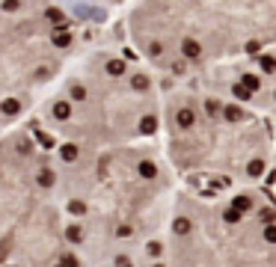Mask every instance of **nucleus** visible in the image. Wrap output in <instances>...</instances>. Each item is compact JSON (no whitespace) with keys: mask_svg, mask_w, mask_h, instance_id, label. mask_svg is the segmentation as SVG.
Returning a JSON list of instances; mask_svg holds the SVG:
<instances>
[{"mask_svg":"<svg viewBox=\"0 0 276 267\" xmlns=\"http://www.w3.org/2000/svg\"><path fill=\"white\" fill-rule=\"evenodd\" d=\"M71 95H74L77 101H81V98H86V89H84V86H74V89H71Z\"/></svg>","mask_w":276,"mask_h":267,"instance_id":"4468645a","label":"nucleus"},{"mask_svg":"<svg viewBox=\"0 0 276 267\" xmlns=\"http://www.w3.org/2000/svg\"><path fill=\"white\" fill-rule=\"evenodd\" d=\"M54 116H57V119H68V116H71L68 101H57V104H54Z\"/></svg>","mask_w":276,"mask_h":267,"instance_id":"39448f33","label":"nucleus"},{"mask_svg":"<svg viewBox=\"0 0 276 267\" xmlns=\"http://www.w3.org/2000/svg\"><path fill=\"white\" fill-rule=\"evenodd\" d=\"M241 116H244L241 107H234V104H232V107H226V119H229V122H241Z\"/></svg>","mask_w":276,"mask_h":267,"instance_id":"6e6552de","label":"nucleus"},{"mask_svg":"<svg viewBox=\"0 0 276 267\" xmlns=\"http://www.w3.org/2000/svg\"><path fill=\"white\" fill-rule=\"evenodd\" d=\"M181 54H184L187 60H199V54H202V45L196 42V39H184V42H181Z\"/></svg>","mask_w":276,"mask_h":267,"instance_id":"f257e3e1","label":"nucleus"},{"mask_svg":"<svg viewBox=\"0 0 276 267\" xmlns=\"http://www.w3.org/2000/svg\"><path fill=\"white\" fill-rule=\"evenodd\" d=\"M261 68H264L267 74H270V71H276V60H273V57H261Z\"/></svg>","mask_w":276,"mask_h":267,"instance_id":"f8f14e48","label":"nucleus"},{"mask_svg":"<svg viewBox=\"0 0 276 267\" xmlns=\"http://www.w3.org/2000/svg\"><path fill=\"white\" fill-rule=\"evenodd\" d=\"M131 86L143 92V89H149V78H146V74H134V78H131Z\"/></svg>","mask_w":276,"mask_h":267,"instance_id":"0eeeda50","label":"nucleus"},{"mask_svg":"<svg viewBox=\"0 0 276 267\" xmlns=\"http://www.w3.org/2000/svg\"><path fill=\"white\" fill-rule=\"evenodd\" d=\"M232 92H234V98H238V101H250V89H244L241 83H238V86H234Z\"/></svg>","mask_w":276,"mask_h":267,"instance_id":"9b49d317","label":"nucleus"},{"mask_svg":"<svg viewBox=\"0 0 276 267\" xmlns=\"http://www.w3.org/2000/svg\"><path fill=\"white\" fill-rule=\"evenodd\" d=\"M107 74H113V78L125 74V60H110V62H107Z\"/></svg>","mask_w":276,"mask_h":267,"instance_id":"7ed1b4c3","label":"nucleus"},{"mask_svg":"<svg viewBox=\"0 0 276 267\" xmlns=\"http://www.w3.org/2000/svg\"><path fill=\"white\" fill-rule=\"evenodd\" d=\"M241 86L253 92V89H258V78H255V74H244V81H241Z\"/></svg>","mask_w":276,"mask_h":267,"instance_id":"1a4fd4ad","label":"nucleus"},{"mask_svg":"<svg viewBox=\"0 0 276 267\" xmlns=\"http://www.w3.org/2000/svg\"><path fill=\"white\" fill-rule=\"evenodd\" d=\"M149 54H151V57H157V54H161V45L151 42V45H149Z\"/></svg>","mask_w":276,"mask_h":267,"instance_id":"dca6fc26","label":"nucleus"},{"mask_svg":"<svg viewBox=\"0 0 276 267\" xmlns=\"http://www.w3.org/2000/svg\"><path fill=\"white\" fill-rule=\"evenodd\" d=\"M0 110H3V113H6V116H15V113H18V110H21V104H18V101H12V98H9V101H3V104H0Z\"/></svg>","mask_w":276,"mask_h":267,"instance_id":"423d86ee","label":"nucleus"},{"mask_svg":"<svg viewBox=\"0 0 276 267\" xmlns=\"http://www.w3.org/2000/svg\"><path fill=\"white\" fill-rule=\"evenodd\" d=\"M21 3H18V0H6V3H3V9H9V12H15Z\"/></svg>","mask_w":276,"mask_h":267,"instance_id":"2eb2a0df","label":"nucleus"},{"mask_svg":"<svg viewBox=\"0 0 276 267\" xmlns=\"http://www.w3.org/2000/svg\"><path fill=\"white\" fill-rule=\"evenodd\" d=\"M178 125H181V128H193V125H196V116H193L190 107H181V110H178Z\"/></svg>","mask_w":276,"mask_h":267,"instance_id":"f03ea898","label":"nucleus"},{"mask_svg":"<svg viewBox=\"0 0 276 267\" xmlns=\"http://www.w3.org/2000/svg\"><path fill=\"white\" fill-rule=\"evenodd\" d=\"M68 42H71V33H68V30H63V27H60V30H57V33H54V45H57V48H65V45H68Z\"/></svg>","mask_w":276,"mask_h":267,"instance_id":"20e7f679","label":"nucleus"},{"mask_svg":"<svg viewBox=\"0 0 276 267\" xmlns=\"http://www.w3.org/2000/svg\"><path fill=\"white\" fill-rule=\"evenodd\" d=\"M63 158H65V161H74V158H77V148H74V145H63Z\"/></svg>","mask_w":276,"mask_h":267,"instance_id":"ddd939ff","label":"nucleus"},{"mask_svg":"<svg viewBox=\"0 0 276 267\" xmlns=\"http://www.w3.org/2000/svg\"><path fill=\"white\" fill-rule=\"evenodd\" d=\"M154 125H157V119H154V116H143V122H140L143 134H151V131H154Z\"/></svg>","mask_w":276,"mask_h":267,"instance_id":"9d476101","label":"nucleus"}]
</instances>
